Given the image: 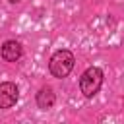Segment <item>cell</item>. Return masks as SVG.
Returning a JSON list of instances; mask_svg holds the SVG:
<instances>
[{
  "label": "cell",
  "mask_w": 124,
  "mask_h": 124,
  "mask_svg": "<svg viewBox=\"0 0 124 124\" xmlns=\"http://www.w3.org/2000/svg\"><path fill=\"white\" fill-rule=\"evenodd\" d=\"M74 62H76V60H74V54H72L70 50L62 48V50H56V52L50 56L48 70H50V74H52L54 78H66V76L72 72Z\"/></svg>",
  "instance_id": "6da1fadb"
},
{
  "label": "cell",
  "mask_w": 124,
  "mask_h": 124,
  "mask_svg": "<svg viewBox=\"0 0 124 124\" xmlns=\"http://www.w3.org/2000/svg\"><path fill=\"white\" fill-rule=\"evenodd\" d=\"M101 85H103V72L97 66L87 68L79 78V89L85 97H93L101 89Z\"/></svg>",
  "instance_id": "7a4b0ae2"
},
{
  "label": "cell",
  "mask_w": 124,
  "mask_h": 124,
  "mask_svg": "<svg viewBox=\"0 0 124 124\" xmlns=\"http://www.w3.org/2000/svg\"><path fill=\"white\" fill-rule=\"evenodd\" d=\"M17 97H19V91H17L16 83H12V81L0 83V108L14 107L17 103Z\"/></svg>",
  "instance_id": "3957f363"
},
{
  "label": "cell",
  "mask_w": 124,
  "mask_h": 124,
  "mask_svg": "<svg viewBox=\"0 0 124 124\" xmlns=\"http://www.w3.org/2000/svg\"><path fill=\"white\" fill-rule=\"evenodd\" d=\"M0 52H2V58L6 62H17L21 58V54H23V48H21V45L17 41H6L2 45Z\"/></svg>",
  "instance_id": "277c9868"
},
{
  "label": "cell",
  "mask_w": 124,
  "mask_h": 124,
  "mask_svg": "<svg viewBox=\"0 0 124 124\" xmlns=\"http://www.w3.org/2000/svg\"><path fill=\"white\" fill-rule=\"evenodd\" d=\"M56 97H54V91L52 87H41L39 93H37V107L39 108H50L54 105Z\"/></svg>",
  "instance_id": "5b68a950"
},
{
  "label": "cell",
  "mask_w": 124,
  "mask_h": 124,
  "mask_svg": "<svg viewBox=\"0 0 124 124\" xmlns=\"http://www.w3.org/2000/svg\"><path fill=\"white\" fill-rule=\"evenodd\" d=\"M10 2H12V4H16V2H21V0H10Z\"/></svg>",
  "instance_id": "8992f818"
}]
</instances>
